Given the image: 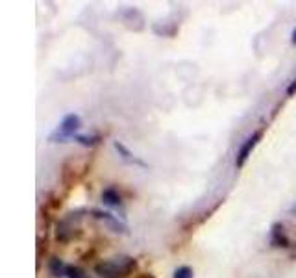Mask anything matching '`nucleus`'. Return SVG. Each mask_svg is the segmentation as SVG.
<instances>
[{
  "label": "nucleus",
  "mask_w": 296,
  "mask_h": 278,
  "mask_svg": "<svg viewBox=\"0 0 296 278\" xmlns=\"http://www.w3.org/2000/svg\"><path fill=\"white\" fill-rule=\"evenodd\" d=\"M137 269V260L131 256H117L95 265V273L100 278H128Z\"/></svg>",
  "instance_id": "nucleus-1"
},
{
  "label": "nucleus",
  "mask_w": 296,
  "mask_h": 278,
  "mask_svg": "<svg viewBox=\"0 0 296 278\" xmlns=\"http://www.w3.org/2000/svg\"><path fill=\"white\" fill-rule=\"evenodd\" d=\"M83 213H89L87 210H76L71 211L63 217V219L58 221L56 225V239L59 243H69L73 241L74 238H80V228H78V223L83 219Z\"/></svg>",
  "instance_id": "nucleus-2"
},
{
  "label": "nucleus",
  "mask_w": 296,
  "mask_h": 278,
  "mask_svg": "<svg viewBox=\"0 0 296 278\" xmlns=\"http://www.w3.org/2000/svg\"><path fill=\"white\" fill-rule=\"evenodd\" d=\"M80 128H82V119H80V115L69 113V115H65V117L61 119V122L56 126V130L49 136V141L50 143H67L69 139H73V137L78 136L76 132Z\"/></svg>",
  "instance_id": "nucleus-3"
},
{
  "label": "nucleus",
  "mask_w": 296,
  "mask_h": 278,
  "mask_svg": "<svg viewBox=\"0 0 296 278\" xmlns=\"http://www.w3.org/2000/svg\"><path fill=\"white\" fill-rule=\"evenodd\" d=\"M261 137H263V128H258V130H254V132L244 139L243 145L239 146L237 156H235V167H237V169H243L244 163L248 161V158L252 156L254 148L261 141Z\"/></svg>",
  "instance_id": "nucleus-4"
},
{
  "label": "nucleus",
  "mask_w": 296,
  "mask_h": 278,
  "mask_svg": "<svg viewBox=\"0 0 296 278\" xmlns=\"http://www.w3.org/2000/svg\"><path fill=\"white\" fill-rule=\"evenodd\" d=\"M89 213H91V217H95V219L102 221L107 228L113 230V232H117V234H128V225L124 223V221L119 219L117 215L109 213V211L98 210V208H93V210H89Z\"/></svg>",
  "instance_id": "nucleus-5"
},
{
  "label": "nucleus",
  "mask_w": 296,
  "mask_h": 278,
  "mask_svg": "<svg viewBox=\"0 0 296 278\" xmlns=\"http://www.w3.org/2000/svg\"><path fill=\"white\" fill-rule=\"evenodd\" d=\"M272 247H276V249H289L291 247V239L287 238L285 234V226L282 223H274L270 226V238H268Z\"/></svg>",
  "instance_id": "nucleus-6"
},
{
  "label": "nucleus",
  "mask_w": 296,
  "mask_h": 278,
  "mask_svg": "<svg viewBox=\"0 0 296 278\" xmlns=\"http://www.w3.org/2000/svg\"><path fill=\"white\" fill-rule=\"evenodd\" d=\"M113 148L117 151V154L121 156V160L124 161V163H128V165H137V167H143V169H146V161H143L141 158H137L133 152L128 148L126 145H122L121 141H113Z\"/></svg>",
  "instance_id": "nucleus-7"
},
{
  "label": "nucleus",
  "mask_w": 296,
  "mask_h": 278,
  "mask_svg": "<svg viewBox=\"0 0 296 278\" xmlns=\"http://www.w3.org/2000/svg\"><path fill=\"white\" fill-rule=\"evenodd\" d=\"M102 202L109 208H117V210H122L124 208V202H122L121 193L115 189V187H107L102 191Z\"/></svg>",
  "instance_id": "nucleus-8"
},
{
  "label": "nucleus",
  "mask_w": 296,
  "mask_h": 278,
  "mask_svg": "<svg viewBox=\"0 0 296 278\" xmlns=\"http://www.w3.org/2000/svg\"><path fill=\"white\" fill-rule=\"evenodd\" d=\"M67 265L63 260L59 258H50L49 262V273L52 274L54 278H65L67 276Z\"/></svg>",
  "instance_id": "nucleus-9"
},
{
  "label": "nucleus",
  "mask_w": 296,
  "mask_h": 278,
  "mask_svg": "<svg viewBox=\"0 0 296 278\" xmlns=\"http://www.w3.org/2000/svg\"><path fill=\"white\" fill-rule=\"evenodd\" d=\"M74 141L80 143L82 146L93 148V146H97L102 143V136H100V134H78V136L74 137Z\"/></svg>",
  "instance_id": "nucleus-10"
},
{
  "label": "nucleus",
  "mask_w": 296,
  "mask_h": 278,
  "mask_svg": "<svg viewBox=\"0 0 296 278\" xmlns=\"http://www.w3.org/2000/svg\"><path fill=\"white\" fill-rule=\"evenodd\" d=\"M65 278H91L82 267L78 265H67V276Z\"/></svg>",
  "instance_id": "nucleus-11"
},
{
  "label": "nucleus",
  "mask_w": 296,
  "mask_h": 278,
  "mask_svg": "<svg viewBox=\"0 0 296 278\" xmlns=\"http://www.w3.org/2000/svg\"><path fill=\"white\" fill-rule=\"evenodd\" d=\"M194 273H193V269L187 267V265H181V267H178L174 271V276L172 278H193Z\"/></svg>",
  "instance_id": "nucleus-12"
},
{
  "label": "nucleus",
  "mask_w": 296,
  "mask_h": 278,
  "mask_svg": "<svg viewBox=\"0 0 296 278\" xmlns=\"http://www.w3.org/2000/svg\"><path fill=\"white\" fill-rule=\"evenodd\" d=\"M294 95H296V78L291 80L289 88H287V97H294Z\"/></svg>",
  "instance_id": "nucleus-13"
},
{
  "label": "nucleus",
  "mask_w": 296,
  "mask_h": 278,
  "mask_svg": "<svg viewBox=\"0 0 296 278\" xmlns=\"http://www.w3.org/2000/svg\"><path fill=\"white\" fill-rule=\"evenodd\" d=\"M289 215H292V217H296V202L289 208Z\"/></svg>",
  "instance_id": "nucleus-14"
},
{
  "label": "nucleus",
  "mask_w": 296,
  "mask_h": 278,
  "mask_svg": "<svg viewBox=\"0 0 296 278\" xmlns=\"http://www.w3.org/2000/svg\"><path fill=\"white\" fill-rule=\"evenodd\" d=\"M291 43H292V45H294V47H296V28L292 30V34H291Z\"/></svg>",
  "instance_id": "nucleus-15"
},
{
  "label": "nucleus",
  "mask_w": 296,
  "mask_h": 278,
  "mask_svg": "<svg viewBox=\"0 0 296 278\" xmlns=\"http://www.w3.org/2000/svg\"><path fill=\"white\" fill-rule=\"evenodd\" d=\"M137 278H155L154 274H148V273H143V274H139Z\"/></svg>",
  "instance_id": "nucleus-16"
}]
</instances>
